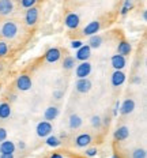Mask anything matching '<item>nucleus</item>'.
I'll return each mask as SVG.
<instances>
[{
  "label": "nucleus",
  "mask_w": 147,
  "mask_h": 158,
  "mask_svg": "<svg viewBox=\"0 0 147 158\" xmlns=\"http://www.w3.org/2000/svg\"><path fill=\"white\" fill-rule=\"evenodd\" d=\"M133 82H135V83H140V82H142V79H140L139 77H136L135 79H133Z\"/></svg>",
  "instance_id": "nucleus-39"
},
{
  "label": "nucleus",
  "mask_w": 147,
  "mask_h": 158,
  "mask_svg": "<svg viewBox=\"0 0 147 158\" xmlns=\"http://www.w3.org/2000/svg\"><path fill=\"white\" fill-rule=\"evenodd\" d=\"M104 124H105V126H108V124H109V118H105V120H104Z\"/></svg>",
  "instance_id": "nucleus-40"
},
{
  "label": "nucleus",
  "mask_w": 147,
  "mask_h": 158,
  "mask_svg": "<svg viewBox=\"0 0 147 158\" xmlns=\"http://www.w3.org/2000/svg\"><path fill=\"white\" fill-rule=\"evenodd\" d=\"M101 124H102V121H101L100 116H93L91 117V126H93L94 128H100Z\"/></svg>",
  "instance_id": "nucleus-29"
},
{
  "label": "nucleus",
  "mask_w": 147,
  "mask_h": 158,
  "mask_svg": "<svg viewBox=\"0 0 147 158\" xmlns=\"http://www.w3.org/2000/svg\"><path fill=\"white\" fill-rule=\"evenodd\" d=\"M97 154H98V150L96 149V147H91V149H86V156L87 157H97Z\"/></svg>",
  "instance_id": "nucleus-31"
},
{
  "label": "nucleus",
  "mask_w": 147,
  "mask_h": 158,
  "mask_svg": "<svg viewBox=\"0 0 147 158\" xmlns=\"http://www.w3.org/2000/svg\"><path fill=\"white\" fill-rule=\"evenodd\" d=\"M0 158H14V154H0Z\"/></svg>",
  "instance_id": "nucleus-37"
},
{
  "label": "nucleus",
  "mask_w": 147,
  "mask_h": 158,
  "mask_svg": "<svg viewBox=\"0 0 147 158\" xmlns=\"http://www.w3.org/2000/svg\"><path fill=\"white\" fill-rule=\"evenodd\" d=\"M100 27H101V23L98 21H91L89 25H86V27L83 29V34L84 35H94L100 31Z\"/></svg>",
  "instance_id": "nucleus-16"
},
{
  "label": "nucleus",
  "mask_w": 147,
  "mask_h": 158,
  "mask_svg": "<svg viewBox=\"0 0 147 158\" xmlns=\"http://www.w3.org/2000/svg\"><path fill=\"white\" fill-rule=\"evenodd\" d=\"M8 53V45L4 41H0V57L6 56Z\"/></svg>",
  "instance_id": "nucleus-28"
},
{
  "label": "nucleus",
  "mask_w": 147,
  "mask_h": 158,
  "mask_svg": "<svg viewBox=\"0 0 147 158\" xmlns=\"http://www.w3.org/2000/svg\"><path fill=\"white\" fill-rule=\"evenodd\" d=\"M14 11V3L12 0H0V15L7 16Z\"/></svg>",
  "instance_id": "nucleus-12"
},
{
  "label": "nucleus",
  "mask_w": 147,
  "mask_h": 158,
  "mask_svg": "<svg viewBox=\"0 0 147 158\" xmlns=\"http://www.w3.org/2000/svg\"><path fill=\"white\" fill-rule=\"evenodd\" d=\"M57 116H59L57 106H49L44 112V117H45V120H47V121H53Z\"/></svg>",
  "instance_id": "nucleus-20"
},
{
  "label": "nucleus",
  "mask_w": 147,
  "mask_h": 158,
  "mask_svg": "<svg viewBox=\"0 0 147 158\" xmlns=\"http://www.w3.org/2000/svg\"><path fill=\"white\" fill-rule=\"evenodd\" d=\"M113 136H114V139L119 140V142H123V140L128 139V136H129V128L127 127V126L119 127L116 131H114Z\"/></svg>",
  "instance_id": "nucleus-14"
},
{
  "label": "nucleus",
  "mask_w": 147,
  "mask_h": 158,
  "mask_svg": "<svg viewBox=\"0 0 147 158\" xmlns=\"http://www.w3.org/2000/svg\"><path fill=\"white\" fill-rule=\"evenodd\" d=\"M119 108H120V101H117L116 105H114V109H113V114H114V116H117V113H119Z\"/></svg>",
  "instance_id": "nucleus-33"
},
{
  "label": "nucleus",
  "mask_w": 147,
  "mask_h": 158,
  "mask_svg": "<svg viewBox=\"0 0 147 158\" xmlns=\"http://www.w3.org/2000/svg\"><path fill=\"white\" fill-rule=\"evenodd\" d=\"M33 86V82H31V78L29 77L27 74H22L19 75L18 79H16V87H18V90L21 91H27L30 90Z\"/></svg>",
  "instance_id": "nucleus-3"
},
{
  "label": "nucleus",
  "mask_w": 147,
  "mask_h": 158,
  "mask_svg": "<svg viewBox=\"0 0 147 158\" xmlns=\"http://www.w3.org/2000/svg\"><path fill=\"white\" fill-rule=\"evenodd\" d=\"M91 72V64L89 61H80V64L76 65L75 68V75H76L78 79L80 78H87Z\"/></svg>",
  "instance_id": "nucleus-4"
},
{
  "label": "nucleus",
  "mask_w": 147,
  "mask_h": 158,
  "mask_svg": "<svg viewBox=\"0 0 147 158\" xmlns=\"http://www.w3.org/2000/svg\"><path fill=\"white\" fill-rule=\"evenodd\" d=\"M49 158H64V157H63V154H60V153H53Z\"/></svg>",
  "instance_id": "nucleus-36"
},
{
  "label": "nucleus",
  "mask_w": 147,
  "mask_h": 158,
  "mask_svg": "<svg viewBox=\"0 0 147 158\" xmlns=\"http://www.w3.org/2000/svg\"><path fill=\"white\" fill-rule=\"evenodd\" d=\"M45 143H47L48 147H59L61 144V140L57 136H55V135H49L45 139Z\"/></svg>",
  "instance_id": "nucleus-23"
},
{
  "label": "nucleus",
  "mask_w": 147,
  "mask_h": 158,
  "mask_svg": "<svg viewBox=\"0 0 147 158\" xmlns=\"http://www.w3.org/2000/svg\"><path fill=\"white\" fill-rule=\"evenodd\" d=\"M60 57H61V51L59 48H51L45 52V61L47 63H51V64L57 63L60 60Z\"/></svg>",
  "instance_id": "nucleus-7"
},
{
  "label": "nucleus",
  "mask_w": 147,
  "mask_h": 158,
  "mask_svg": "<svg viewBox=\"0 0 147 158\" xmlns=\"http://www.w3.org/2000/svg\"><path fill=\"white\" fill-rule=\"evenodd\" d=\"M11 116V105L7 102H2L0 104V118L4 120Z\"/></svg>",
  "instance_id": "nucleus-22"
},
{
  "label": "nucleus",
  "mask_w": 147,
  "mask_h": 158,
  "mask_svg": "<svg viewBox=\"0 0 147 158\" xmlns=\"http://www.w3.org/2000/svg\"><path fill=\"white\" fill-rule=\"evenodd\" d=\"M15 143L11 142V140H3V142H0V153L2 154H14L15 153Z\"/></svg>",
  "instance_id": "nucleus-17"
},
{
  "label": "nucleus",
  "mask_w": 147,
  "mask_h": 158,
  "mask_svg": "<svg viewBox=\"0 0 147 158\" xmlns=\"http://www.w3.org/2000/svg\"><path fill=\"white\" fill-rule=\"evenodd\" d=\"M133 109H135V101L131 100V98L123 101V102H120L119 110H120V113L121 114H129V113H132L133 112Z\"/></svg>",
  "instance_id": "nucleus-11"
},
{
  "label": "nucleus",
  "mask_w": 147,
  "mask_h": 158,
  "mask_svg": "<svg viewBox=\"0 0 147 158\" xmlns=\"http://www.w3.org/2000/svg\"><path fill=\"white\" fill-rule=\"evenodd\" d=\"M82 123H83V120H82V117L79 114H71L70 118H68V126H70L71 130H78V128H80Z\"/></svg>",
  "instance_id": "nucleus-19"
},
{
  "label": "nucleus",
  "mask_w": 147,
  "mask_h": 158,
  "mask_svg": "<svg viewBox=\"0 0 147 158\" xmlns=\"http://www.w3.org/2000/svg\"><path fill=\"white\" fill-rule=\"evenodd\" d=\"M64 23L65 26H67L68 29H78V26H79L80 23V18L78 14H75V12H71V14H68L67 16H65L64 19Z\"/></svg>",
  "instance_id": "nucleus-9"
},
{
  "label": "nucleus",
  "mask_w": 147,
  "mask_h": 158,
  "mask_svg": "<svg viewBox=\"0 0 147 158\" xmlns=\"http://www.w3.org/2000/svg\"><path fill=\"white\" fill-rule=\"evenodd\" d=\"M38 21V10L35 7H30L27 8V11H26L25 14V22L27 26H33L35 25V22Z\"/></svg>",
  "instance_id": "nucleus-8"
},
{
  "label": "nucleus",
  "mask_w": 147,
  "mask_h": 158,
  "mask_svg": "<svg viewBox=\"0 0 147 158\" xmlns=\"http://www.w3.org/2000/svg\"><path fill=\"white\" fill-rule=\"evenodd\" d=\"M125 74L123 72V70H114V72L112 74V86L119 87L125 82Z\"/></svg>",
  "instance_id": "nucleus-13"
},
{
  "label": "nucleus",
  "mask_w": 147,
  "mask_h": 158,
  "mask_svg": "<svg viewBox=\"0 0 147 158\" xmlns=\"http://www.w3.org/2000/svg\"><path fill=\"white\" fill-rule=\"evenodd\" d=\"M91 87H93V83H91L90 79L87 78H80L76 81V83H75V89H76L78 93L80 94H86L89 93L91 90Z\"/></svg>",
  "instance_id": "nucleus-5"
},
{
  "label": "nucleus",
  "mask_w": 147,
  "mask_h": 158,
  "mask_svg": "<svg viewBox=\"0 0 147 158\" xmlns=\"http://www.w3.org/2000/svg\"><path fill=\"white\" fill-rule=\"evenodd\" d=\"M132 8V0H124V4H123V8H121V15H127L128 11Z\"/></svg>",
  "instance_id": "nucleus-25"
},
{
  "label": "nucleus",
  "mask_w": 147,
  "mask_h": 158,
  "mask_svg": "<svg viewBox=\"0 0 147 158\" xmlns=\"http://www.w3.org/2000/svg\"><path fill=\"white\" fill-rule=\"evenodd\" d=\"M131 51H132V45L128 41H125V40L120 41L119 45H117V53L121 56H128L131 53Z\"/></svg>",
  "instance_id": "nucleus-18"
},
{
  "label": "nucleus",
  "mask_w": 147,
  "mask_h": 158,
  "mask_svg": "<svg viewBox=\"0 0 147 158\" xmlns=\"http://www.w3.org/2000/svg\"><path fill=\"white\" fill-rule=\"evenodd\" d=\"M35 3H37V0H21V6H22L23 8L34 7Z\"/></svg>",
  "instance_id": "nucleus-27"
},
{
  "label": "nucleus",
  "mask_w": 147,
  "mask_h": 158,
  "mask_svg": "<svg viewBox=\"0 0 147 158\" xmlns=\"http://www.w3.org/2000/svg\"><path fill=\"white\" fill-rule=\"evenodd\" d=\"M91 56V48L89 45H82L80 48L76 49V53H75V60L79 61H87L89 57Z\"/></svg>",
  "instance_id": "nucleus-6"
},
{
  "label": "nucleus",
  "mask_w": 147,
  "mask_h": 158,
  "mask_svg": "<svg viewBox=\"0 0 147 158\" xmlns=\"http://www.w3.org/2000/svg\"><path fill=\"white\" fill-rule=\"evenodd\" d=\"M61 95H63V93H61V91H55V93H53V97L56 98V100H60Z\"/></svg>",
  "instance_id": "nucleus-34"
},
{
  "label": "nucleus",
  "mask_w": 147,
  "mask_h": 158,
  "mask_svg": "<svg viewBox=\"0 0 147 158\" xmlns=\"http://www.w3.org/2000/svg\"><path fill=\"white\" fill-rule=\"evenodd\" d=\"M70 44H71V48L72 49H78V48H80L82 45H83V41H80V40H72Z\"/></svg>",
  "instance_id": "nucleus-30"
},
{
  "label": "nucleus",
  "mask_w": 147,
  "mask_h": 158,
  "mask_svg": "<svg viewBox=\"0 0 147 158\" xmlns=\"http://www.w3.org/2000/svg\"><path fill=\"white\" fill-rule=\"evenodd\" d=\"M52 131H53V126H52L51 121H40V123L37 124V127H35V134H37V136L40 138H47L49 135L52 134Z\"/></svg>",
  "instance_id": "nucleus-2"
},
{
  "label": "nucleus",
  "mask_w": 147,
  "mask_h": 158,
  "mask_svg": "<svg viewBox=\"0 0 147 158\" xmlns=\"http://www.w3.org/2000/svg\"><path fill=\"white\" fill-rule=\"evenodd\" d=\"M18 31H19V27L14 21H6L2 25V27H0V34H2V37L6 38V40L15 38L16 34H18Z\"/></svg>",
  "instance_id": "nucleus-1"
},
{
  "label": "nucleus",
  "mask_w": 147,
  "mask_h": 158,
  "mask_svg": "<svg viewBox=\"0 0 147 158\" xmlns=\"http://www.w3.org/2000/svg\"><path fill=\"white\" fill-rule=\"evenodd\" d=\"M7 139V130L3 127H0V142H3V140Z\"/></svg>",
  "instance_id": "nucleus-32"
},
{
  "label": "nucleus",
  "mask_w": 147,
  "mask_h": 158,
  "mask_svg": "<svg viewBox=\"0 0 147 158\" xmlns=\"http://www.w3.org/2000/svg\"><path fill=\"white\" fill-rule=\"evenodd\" d=\"M110 158H119V157H117V156H112V157H110Z\"/></svg>",
  "instance_id": "nucleus-41"
},
{
  "label": "nucleus",
  "mask_w": 147,
  "mask_h": 158,
  "mask_svg": "<svg viewBox=\"0 0 147 158\" xmlns=\"http://www.w3.org/2000/svg\"><path fill=\"white\" fill-rule=\"evenodd\" d=\"M18 149H21V150L26 149V143L23 142V140H21V142H18Z\"/></svg>",
  "instance_id": "nucleus-35"
},
{
  "label": "nucleus",
  "mask_w": 147,
  "mask_h": 158,
  "mask_svg": "<svg viewBox=\"0 0 147 158\" xmlns=\"http://www.w3.org/2000/svg\"><path fill=\"white\" fill-rule=\"evenodd\" d=\"M110 64L114 70H123L124 67L127 65V61H125V56H121V55H113L110 57Z\"/></svg>",
  "instance_id": "nucleus-10"
},
{
  "label": "nucleus",
  "mask_w": 147,
  "mask_h": 158,
  "mask_svg": "<svg viewBox=\"0 0 147 158\" xmlns=\"http://www.w3.org/2000/svg\"><path fill=\"white\" fill-rule=\"evenodd\" d=\"M91 143V135L90 134H80L75 138V146L76 147H87Z\"/></svg>",
  "instance_id": "nucleus-15"
},
{
  "label": "nucleus",
  "mask_w": 147,
  "mask_h": 158,
  "mask_svg": "<svg viewBox=\"0 0 147 158\" xmlns=\"http://www.w3.org/2000/svg\"><path fill=\"white\" fill-rule=\"evenodd\" d=\"M142 16H143V21H147V11H143Z\"/></svg>",
  "instance_id": "nucleus-38"
},
{
  "label": "nucleus",
  "mask_w": 147,
  "mask_h": 158,
  "mask_svg": "<svg viewBox=\"0 0 147 158\" xmlns=\"http://www.w3.org/2000/svg\"><path fill=\"white\" fill-rule=\"evenodd\" d=\"M146 150L145 149H136L132 153V158H146Z\"/></svg>",
  "instance_id": "nucleus-26"
},
{
  "label": "nucleus",
  "mask_w": 147,
  "mask_h": 158,
  "mask_svg": "<svg viewBox=\"0 0 147 158\" xmlns=\"http://www.w3.org/2000/svg\"><path fill=\"white\" fill-rule=\"evenodd\" d=\"M75 67V59L71 57V56H67L63 60V68L64 70H72Z\"/></svg>",
  "instance_id": "nucleus-24"
},
{
  "label": "nucleus",
  "mask_w": 147,
  "mask_h": 158,
  "mask_svg": "<svg viewBox=\"0 0 147 158\" xmlns=\"http://www.w3.org/2000/svg\"><path fill=\"white\" fill-rule=\"evenodd\" d=\"M87 45H89L90 48H100L101 45H102V37H101L100 34H94V35H90L89 38V42H87Z\"/></svg>",
  "instance_id": "nucleus-21"
}]
</instances>
